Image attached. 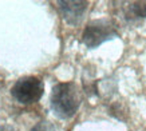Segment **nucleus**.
<instances>
[{
	"mask_svg": "<svg viewBox=\"0 0 146 131\" xmlns=\"http://www.w3.org/2000/svg\"><path fill=\"white\" fill-rule=\"evenodd\" d=\"M31 131H56L55 126L48 120H40L31 128Z\"/></svg>",
	"mask_w": 146,
	"mask_h": 131,
	"instance_id": "obj_6",
	"label": "nucleus"
},
{
	"mask_svg": "<svg viewBox=\"0 0 146 131\" xmlns=\"http://www.w3.org/2000/svg\"><path fill=\"white\" fill-rule=\"evenodd\" d=\"M118 36V30L110 19H98L90 22L82 34V43L87 48H97L107 40Z\"/></svg>",
	"mask_w": 146,
	"mask_h": 131,
	"instance_id": "obj_2",
	"label": "nucleus"
},
{
	"mask_svg": "<svg viewBox=\"0 0 146 131\" xmlns=\"http://www.w3.org/2000/svg\"><path fill=\"white\" fill-rule=\"evenodd\" d=\"M0 131H18L11 124H3V126H0Z\"/></svg>",
	"mask_w": 146,
	"mask_h": 131,
	"instance_id": "obj_7",
	"label": "nucleus"
},
{
	"mask_svg": "<svg viewBox=\"0 0 146 131\" xmlns=\"http://www.w3.org/2000/svg\"><path fill=\"white\" fill-rule=\"evenodd\" d=\"M126 4L125 15L127 19L146 18V1H130Z\"/></svg>",
	"mask_w": 146,
	"mask_h": 131,
	"instance_id": "obj_5",
	"label": "nucleus"
},
{
	"mask_svg": "<svg viewBox=\"0 0 146 131\" xmlns=\"http://www.w3.org/2000/svg\"><path fill=\"white\" fill-rule=\"evenodd\" d=\"M44 92V83L38 76H23L11 88V96L20 105L28 106L40 101Z\"/></svg>",
	"mask_w": 146,
	"mask_h": 131,
	"instance_id": "obj_3",
	"label": "nucleus"
},
{
	"mask_svg": "<svg viewBox=\"0 0 146 131\" xmlns=\"http://www.w3.org/2000/svg\"><path fill=\"white\" fill-rule=\"evenodd\" d=\"M82 103V91L74 82L58 83L52 87L50 105L54 114L60 119H70L76 114Z\"/></svg>",
	"mask_w": 146,
	"mask_h": 131,
	"instance_id": "obj_1",
	"label": "nucleus"
},
{
	"mask_svg": "<svg viewBox=\"0 0 146 131\" xmlns=\"http://www.w3.org/2000/svg\"><path fill=\"white\" fill-rule=\"evenodd\" d=\"M56 8L63 20L70 26H78L89 8V1H56Z\"/></svg>",
	"mask_w": 146,
	"mask_h": 131,
	"instance_id": "obj_4",
	"label": "nucleus"
}]
</instances>
